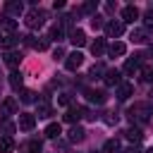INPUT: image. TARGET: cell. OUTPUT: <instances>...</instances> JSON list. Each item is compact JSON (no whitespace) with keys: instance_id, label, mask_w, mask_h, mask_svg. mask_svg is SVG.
Returning a JSON list of instances; mask_svg holds the SVG:
<instances>
[{"instance_id":"cell-1","label":"cell","mask_w":153,"mask_h":153,"mask_svg":"<svg viewBox=\"0 0 153 153\" xmlns=\"http://www.w3.org/2000/svg\"><path fill=\"white\" fill-rule=\"evenodd\" d=\"M127 115H129L131 122H146L148 115H151V103H134L127 110Z\"/></svg>"},{"instance_id":"cell-2","label":"cell","mask_w":153,"mask_h":153,"mask_svg":"<svg viewBox=\"0 0 153 153\" xmlns=\"http://www.w3.org/2000/svg\"><path fill=\"white\" fill-rule=\"evenodd\" d=\"M26 26L29 29H41L43 26V22H45V12L43 10H38V7H31L29 12H26Z\"/></svg>"},{"instance_id":"cell-3","label":"cell","mask_w":153,"mask_h":153,"mask_svg":"<svg viewBox=\"0 0 153 153\" xmlns=\"http://www.w3.org/2000/svg\"><path fill=\"white\" fill-rule=\"evenodd\" d=\"M103 29H105V36H108V38H117V36H122V31H124V22H122V19H117V22H115V19H108Z\"/></svg>"},{"instance_id":"cell-4","label":"cell","mask_w":153,"mask_h":153,"mask_svg":"<svg viewBox=\"0 0 153 153\" xmlns=\"http://www.w3.org/2000/svg\"><path fill=\"white\" fill-rule=\"evenodd\" d=\"M19 110V103H17V98H12V96H7V98H2L0 100V112L7 117V115H14Z\"/></svg>"},{"instance_id":"cell-5","label":"cell","mask_w":153,"mask_h":153,"mask_svg":"<svg viewBox=\"0 0 153 153\" xmlns=\"http://www.w3.org/2000/svg\"><path fill=\"white\" fill-rule=\"evenodd\" d=\"M84 115H86V110H84L81 105H69V108H67V112H65V122L74 124V122H79Z\"/></svg>"},{"instance_id":"cell-6","label":"cell","mask_w":153,"mask_h":153,"mask_svg":"<svg viewBox=\"0 0 153 153\" xmlns=\"http://www.w3.org/2000/svg\"><path fill=\"white\" fill-rule=\"evenodd\" d=\"M81 62H84V55H81L79 50H74V53H69V55H67V60H65V67H67L69 72H76V69L81 67Z\"/></svg>"},{"instance_id":"cell-7","label":"cell","mask_w":153,"mask_h":153,"mask_svg":"<svg viewBox=\"0 0 153 153\" xmlns=\"http://www.w3.org/2000/svg\"><path fill=\"white\" fill-rule=\"evenodd\" d=\"M33 127H36V115H31V112H19V129L31 131Z\"/></svg>"},{"instance_id":"cell-8","label":"cell","mask_w":153,"mask_h":153,"mask_svg":"<svg viewBox=\"0 0 153 153\" xmlns=\"http://www.w3.org/2000/svg\"><path fill=\"white\" fill-rule=\"evenodd\" d=\"M103 81H105L108 86H120V84H122V72H120V69H105Z\"/></svg>"},{"instance_id":"cell-9","label":"cell","mask_w":153,"mask_h":153,"mask_svg":"<svg viewBox=\"0 0 153 153\" xmlns=\"http://www.w3.org/2000/svg\"><path fill=\"white\" fill-rule=\"evenodd\" d=\"M141 60H143V55H134V57H129V60L124 62V74H134V72H139V69H141Z\"/></svg>"},{"instance_id":"cell-10","label":"cell","mask_w":153,"mask_h":153,"mask_svg":"<svg viewBox=\"0 0 153 153\" xmlns=\"http://www.w3.org/2000/svg\"><path fill=\"white\" fill-rule=\"evenodd\" d=\"M86 98L91 100V103H96V105H103L105 103V91H100V88H86Z\"/></svg>"},{"instance_id":"cell-11","label":"cell","mask_w":153,"mask_h":153,"mask_svg":"<svg viewBox=\"0 0 153 153\" xmlns=\"http://www.w3.org/2000/svg\"><path fill=\"white\" fill-rule=\"evenodd\" d=\"M22 12H24V5H22L19 0H7V2H5V14H7V17H10V14L19 17Z\"/></svg>"},{"instance_id":"cell-12","label":"cell","mask_w":153,"mask_h":153,"mask_svg":"<svg viewBox=\"0 0 153 153\" xmlns=\"http://www.w3.org/2000/svg\"><path fill=\"white\" fill-rule=\"evenodd\" d=\"M139 19V10L134 7V5H127L124 10H122V22H127V24H134Z\"/></svg>"},{"instance_id":"cell-13","label":"cell","mask_w":153,"mask_h":153,"mask_svg":"<svg viewBox=\"0 0 153 153\" xmlns=\"http://www.w3.org/2000/svg\"><path fill=\"white\" fill-rule=\"evenodd\" d=\"M124 53H127V45L120 43V41H112V43L108 45V55H110V57H120V55H124Z\"/></svg>"},{"instance_id":"cell-14","label":"cell","mask_w":153,"mask_h":153,"mask_svg":"<svg viewBox=\"0 0 153 153\" xmlns=\"http://www.w3.org/2000/svg\"><path fill=\"white\" fill-rule=\"evenodd\" d=\"M131 93H134V84H129V81H122V84L117 86V98H120V100H127Z\"/></svg>"},{"instance_id":"cell-15","label":"cell","mask_w":153,"mask_h":153,"mask_svg":"<svg viewBox=\"0 0 153 153\" xmlns=\"http://www.w3.org/2000/svg\"><path fill=\"white\" fill-rule=\"evenodd\" d=\"M69 41H72L76 48H81V45H86V33H84L81 29H74V31L69 33Z\"/></svg>"},{"instance_id":"cell-16","label":"cell","mask_w":153,"mask_h":153,"mask_svg":"<svg viewBox=\"0 0 153 153\" xmlns=\"http://www.w3.org/2000/svg\"><path fill=\"white\" fill-rule=\"evenodd\" d=\"M36 115H38V117H50V115H53V105H50L48 100H38V105H36Z\"/></svg>"},{"instance_id":"cell-17","label":"cell","mask_w":153,"mask_h":153,"mask_svg":"<svg viewBox=\"0 0 153 153\" xmlns=\"http://www.w3.org/2000/svg\"><path fill=\"white\" fill-rule=\"evenodd\" d=\"M43 134H45L48 139H57V136L62 134V127H60L57 122H50V124L45 127V131H43Z\"/></svg>"},{"instance_id":"cell-18","label":"cell","mask_w":153,"mask_h":153,"mask_svg":"<svg viewBox=\"0 0 153 153\" xmlns=\"http://www.w3.org/2000/svg\"><path fill=\"white\" fill-rule=\"evenodd\" d=\"M103 153H122L120 141H117V139H108V141L103 143Z\"/></svg>"},{"instance_id":"cell-19","label":"cell","mask_w":153,"mask_h":153,"mask_svg":"<svg viewBox=\"0 0 153 153\" xmlns=\"http://www.w3.org/2000/svg\"><path fill=\"white\" fill-rule=\"evenodd\" d=\"M0 29H5V31L12 33V31L17 29V22H14L12 17H7V14H2V17H0Z\"/></svg>"},{"instance_id":"cell-20","label":"cell","mask_w":153,"mask_h":153,"mask_svg":"<svg viewBox=\"0 0 153 153\" xmlns=\"http://www.w3.org/2000/svg\"><path fill=\"white\" fill-rule=\"evenodd\" d=\"M129 38H131L134 43H146V41H148V31H146V29H134Z\"/></svg>"},{"instance_id":"cell-21","label":"cell","mask_w":153,"mask_h":153,"mask_svg":"<svg viewBox=\"0 0 153 153\" xmlns=\"http://www.w3.org/2000/svg\"><path fill=\"white\" fill-rule=\"evenodd\" d=\"M84 136H86V131H84L81 127H72V129H69V141H72V143L84 141Z\"/></svg>"},{"instance_id":"cell-22","label":"cell","mask_w":153,"mask_h":153,"mask_svg":"<svg viewBox=\"0 0 153 153\" xmlns=\"http://www.w3.org/2000/svg\"><path fill=\"white\" fill-rule=\"evenodd\" d=\"M12 151H14L12 136H2V139H0V153H12Z\"/></svg>"},{"instance_id":"cell-23","label":"cell","mask_w":153,"mask_h":153,"mask_svg":"<svg viewBox=\"0 0 153 153\" xmlns=\"http://www.w3.org/2000/svg\"><path fill=\"white\" fill-rule=\"evenodd\" d=\"M103 50H105V38H96V41L91 43V53L98 57V55H103Z\"/></svg>"},{"instance_id":"cell-24","label":"cell","mask_w":153,"mask_h":153,"mask_svg":"<svg viewBox=\"0 0 153 153\" xmlns=\"http://www.w3.org/2000/svg\"><path fill=\"white\" fill-rule=\"evenodd\" d=\"M2 57H5V65H10V67H17L22 62V55L19 53H5Z\"/></svg>"},{"instance_id":"cell-25","label":"cell","mask_w":153,"mask_h":153,"mask_svg":"<svg viewBox=\"0 0 153 153\" xmlns=\"http://www.w3.org/2000/svg\"><path fill=\"white\" fill-rule=\"evenodd\" d=\"M124 136H127L129 141H134V143H139L143 134H141V129H136V127H131V129H127V131H124Z\"/></svg>"},{"instance_id":"cell-26","label":"cell","mask_w":153,"mask_h":153,"mask_svg":"<svg viewBox=\"0 0 153 153\" xmlns=\"http://www.w3.org/2000/svg\"><path fill=\"white\" fill-rule=\"evenodd\" d=\"M139 79H141V81H146V84H148V81H153V67H148V65H146V67H141V69H139Z\"/></svg>"},{"instance_id":"cell-27","label":"cell","mask_w":153,"mask_h":153,"mask_svg":"<svg viewBox=\"0 0 153 153\" xmlns=\"http://www.w3.org/2000/svg\"><path fill=\"white\" fill-rule=\"evenodd\" d=\"M22 84H24V76H22L19 72H12V74H10V86H12V88H22Z\"/></svg>"},{"instance_id":"cell-28","label":"cell","mask_w":153,"mask_h":153,"mask_svg":"<svg viewBox=\"0 0 153 153\" xmlns=\"http://www.w3.org/2000/svg\"><path fill=\"white\" fill-rule=\"evenodd\" d=\"M14 129H17V127H14L10 120H2V122H0V131H2L5 136H12V134H14Z\"/></svg>"},{"instance_id":"cell-29","label":"cell","mask_w":153,"mask_h":153,"mask_svg":"<svg viewBox=\"0 0 153 153\" xmlns=\"http://www.w3.org/2000/svg\"><path fill=\"white\" fill-rule=\"evenodd\" d=\"M24 153H41V141H38V139H31V141L24 146Z\"/></svg>"},{"instance_id":"cell-30","label":"cell","mask_w":153,"mask_h":153,"mask_svg":"<svg viewBox=\"0 0 153 153\" xmlns=\"http://www.w3.org/2000/svg\"><path fill=\"white\" fill-rule=\"evenodd\" d=\"M62 36H65L62 26H57V24H55V26L50 29V36H48V38H50V41H62Z\"/></svg>"},{"instance_id":"cell-31","label":"cell","mask_w":153,"mask_h":153,"mask_svg":"<svg viewBox=\"0 0 153 153\" xmlns=\"http://www.w3.org/2000/svg\"><path fill=\"white\" fill-rule=\"evenodd\" d=\"M33 100H36V91L22 88V103H33Z\"/></svg>"},{"instance_id":"cell-32","label":"cell","mask_w":153,"mask_h":153,"mask_svg":"<svg viewBox=\"0 0 153 153\" xmlns=\"http://www.w3.org/2000/svg\"><path fill=\"white\" fill-rule=\"evenodd\" d=\"M31 48H36V50H45V48H48V38L41 36V38H36V41H31Z\"/></svg>"},{"instance_id":"cell-33","label":"cell","mask_w":153,"mask_h":153,"mask_svg":"<svg viewBox=\"0 0 153 153\" xmlns=\"http://www.w3.org/2000/svg\"><path fill=\"white\" fill-rule=\"evenodd\" d=\"M143 26H146V31H151V29H153V10H151V12H146V17H143Z\"/></svg>"},{"instance_id":"cell-34","label":"cell","mask_w":153,"mask_h":153,"mask_svg":"<svg viewBox=\"0 0 153 153\" xmlns=\"http://www.w3.org/2000/svg\"><path fill=\"white\" fill-rule=\"evenodd\" d=\"M14 43H17V36H14V33H10V36H5V38H2V45H5V48L14 45Z\"/></svg>"},{"instance_id":"cell-35","label":"cell","mask_w":153,"mask_h":153,"mask_svg":"<svg viewBox=\"0 0 153 153\" xmlns=\"http://www.w3.org/2000/svg\"><path fill=\"white\" fill-rule=\"evenodd\" d=\"M91 26H93V29H100V26H105V24H103V17H96V14H93V17H91Z\"/></svg>"},{"instance_id":"cell-36","label":"cell","mask_w":153,"mask_h":153,"mask_svg":"<svg viewBox=\"0 0 153 153\" xmlns=\"http://www.w3.org/2000/svg\"><path fill=\"white\" fill-rule=\"evenodd\" d=\"M98 74H105V69H103V67H100V65H96V67H93V69H91V72H88V76H91V79H96V76H98Z\"/></svg>"},{"instance_id":"cell-37","label":"cell","mask_w":153,"mask_h":153,"mask_svg":"<svg viewBox=\"0 0 153 153\" xmlns=\"http://www.w3.org/2000/svg\"><path fill=\"white\" fill-rule=\"evenodd\" d=\"M81 12H86V14H93V12H96V2H86V5L81 7Z\"/></svg>"},{"instance_id":"cell-38","label":"cell","mask_w":153,"mask_h":153,"mask_svg":"<svg viewBox=\"0 0 153 153\" xmlns=\"http://www.w3.org/2000/svg\"><path fill=\"white\" fill-rule=\"evenodd\" d=\"M57 105H69V96L67 93H60L57 96Z\"/></svg>"},{"instance_id":"cell-39","label":"cell","mask_w":153,"mask_h":153,"mask_svg":"<svg viewBox=\"0 0 153 153\" xmlns=\"http://www.w3.org/2000/svg\"><path fill=\"white\" fill-rule=\"evenodd\" d=\"M53 55H55V60H57V57H65V50H62V48H60V45H57V48H55V50H53Z\"/></svg>"},{"instance_id":"cell-40","label":"cell","mask_w":153,"mask_h":153,"mask_svg":"<svg viewBox=\"0 0 153 153\" xmlns=\"http://www.w3.org/2000/svg\"><path fill=\"white\" fill-rule=\"evenodd\" d=\"M53 7H55V10H62V7H65V2H62V0H55V5H53Z\"/></svg>"},{"instance_id":"cell-41","label":"cell","mask_w":153,"mask_h":153,"mask_svg":"<svg viewBox=\"0 0 153 153\" xmlns=\"http://www.w3.org/2000/svg\"><path fill=\"white\" fill-rule=\"evenodd\" d=\"M122 153H141V151H139L136 146H131V148H127V151H122Z\"/></svg>"},{"instance_id":"cell-42","label":"cell","mask_w":153,"mask_h":153,"mask_svg":"<svg viewBox=\"0 0 153 153\" xmlns=\"http://www.w3.org/2000/svg\"><path fill=\"white\" fill-rule=\"evenodd\" d=\"M146 153H153V148H148V151H146Z\"/></svg>"},{"instance_id":"cell-43","label":"cell","mask_w":153,"mask_h":153,"mask_svg":"<svg viewBox=\"0 0 153 153\" xmlns=\"http://www.w3.org/2000/svg\"><path fill=\"white\" fill-rule=\"evenodd\" d=\"M0 38H2V36H0Z\"/></svg>"}]
</instances>
